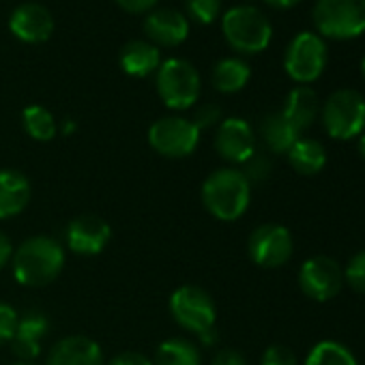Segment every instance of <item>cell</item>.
<instances>
[{
	"instance_id": "obj_1",
	"label": "cell",
	"mask_w": 365,
	"mask_h": 365,
	"mask_svg": "<svg viewBox=\"0 0 365 365\" xmlns=\"http://www.w3.org/2000/svg\"><path fill=\"white\" fill-rule=\"evenodd\" d=\"M65 247L46 235L29 237L14 252L11 269L14 277L20 286L26 288H43L58 279L65 269Z\"/></svg>"
},
{
	"instance_id": "obj_2",
	"label": "cell",
	"mask_w": 365,
	"mask_h": 365,
	"mask_svg": "<svg viewBox=\"0 0 365 365\" xmlns=\"http://www.w3.org/2000/svg\"><path fill=\"white\" fill-rule=\"evenodd\" d=\"M200 198L205 209L220 222H237L252 200V185L237 168H220L202 182Z\"/></svg>"
},
{
	"instance_id": "obj_3",
	"label": "cell",
	"mask_w": 365,
	"mask_h": 365,
	"mask_svg": "<svg viewBox=\"0 0 365 365\" xmlns=\"http://www.w3.org/2000/svg\"><path fill=\"white\" fill-rule=\"evenodd\" d=\"M168 307H170L174 322L180 329L194 333L205 344H213L217 339V333H215L217 307H215L213 297L205 288L192 286V284L176 288L170 294Z\"/></svg>"
},
{
	"instance_id": "obj_4",
	"label": "cell",
	"mask_w": 365,
	"mask_h": 365,
	"mask_svg": "<svg viewBox=\"0 0 365 365\" xmlns=\"http://www.w3.org/2000/svg\"><path fill=\"white\" fill-rule=\"evenodd\" d=\"M222 31L226 41L241 54H258L271 43L273 31L269 18L256 7H232L224 14Z\"/></svg>"
},
{
	"instance_id": "obj_5",
	"label": "cell",
	"mask_w": 365,
	"mask_h": 365,
	"mask_svg": "<svg viewBox=\"0 0 365 365\" xmlns=\"http://www.w3.org/2000/svg\"><path fill=\"white\" fill-rule=\"evenodd\" d=\"M314 26L327 39H354L365 33V0H318Z\"/></svg>"
},
{
	"instance_id": "obj_6",
	"label": "cell",
	"mask_w": 365,
	"mask_h": 365,
	"mask_svg": "<svg viewBox=\"0 0 365 365\" xmlns=\"http://www.w3.org/2000/svg\"><path fill=\"white\" fill-rule=\"evenodd\" d=\"M198 69L180 58H170L157 69V93L170 110H190L200 97Z\"/></svg>"
},
{
	"instance_id": "obj_7",
	"label": "cell",
	"mask_w": 365,
	"mask_h": 365,
	"mask_svg": "<svg viewBox=\"0 0 365 365\" xmlns=\"http://www.w3.org/2000/svg\"><path fill=\"white\" fill-rule=\"evenodd\" d=\"M324 131L335 140H352L365 129V99L352 88H339L322 106Z\"/></svg>"
},
{
	"instance_id": "obj_8",
	"label": "cell",
	"mask_w": 365,
	"mask_h": 365,
	"mask_svg": "<svg viewBox=\"0 0 365 365\" xmlns=\"http://www.w3.org/2000/svg\"><path fill=\"white\" fill-rule=\"evenodd\" d=\"M202 131L182 116H163L148 127L150 148L165 159H185L200 144Z\"/></svg>"
},
{
	"instance_id": "obj_9",
	"label": "cell",
	"mask_w": 365,
	"mask_h": 365,
	"mask_svg": "<svg viewBox=\"0 0 365 365\" xmlns=\"http://www.w3.org/2000/svg\"><path fill=\"white\" fill-rule=\"evenodd\" d=\"M284 67L286 73L301 86H307L318 80L327 67V46L322 37L316 33L297 35L286 50Z\"/></svg>"
},
{
	"instance_id": "obj_10",
	"label": "cell",
	"mask_w": 365,
	"mask_h": 365,
	"mask_svg": "<svg viewBox=\"0 0 365 365\" xmlns=\"http://www.w3.org/2000/svg\"><path fill=\"white\" fill-rule=\"evenodd\" d=\"M294 252L292 235L279 224H262L247 239V254L262 269L284 267Z\"/></svg>"
},
{
	"instance_id": "obj_11",
	"label": "cell",
	"mask_w": 365,
	"mask_h": 365,
	"mask_svg": "<svg viewBox=\"0 0 365 365\" xmlns=\"http://www.w3.org/2000/svg\"><path fill=\"white\" fill-rule=\"evenodd\" d=\"M299 286L303 294L322 303L339 294L344 286V271L329 256H312L299 271Z\"/></svg>"
},
{
	"instance_id": "obj_12",
	"label": "cell",
	"mask_w": 365,
	"mask_h": 365,
	"mask_svg": "<svg viewBox=\"0 0 365 365\" xmlns=\"http://www.w3.org/2000/svg\"><path fill=\"white\" fill-rule=\"evenodd\" d=\"M215 150L228 163L243 165L256 153V133L243 118H226L215 131Z\"/></svg>"
},
{
	"instance_id": "obj_13",
	"label": "cell",
	"mask_w": 365,
	"mask_h": 365,
	"mask_svg": "<svg viewBox=\"0 0 365 365\" xmlns=\"http://www.w3.org/2000/svg\"><path fill=\"white\" fill-rule=\"evenodd\" d=\"M112 239V228L99 215H80L69 222L65 230L67 247L78 256L101 254Z\"/></svg>"
},
{
	"instance_id": "obj_14",
	"label": "cell",
	"mask_w": 365,
	"mask_h": 365,
	"mask_svg": "<svg viewBox=\"0 0 365 365\" xmlns=\"http://www.w3.org/2000/svg\"><path fill=\"white\" fill-rule=\"evenodd\" d=\"M48 333H50V320L43 312L37 309L24 312L22 316H18V324L9 341L11 352L20 361H35L41 354Z\"/></svg>"
},
{
	"instance_id": "obj_15",
	"label": "cell",
	"mask_w": 365,
	"mask_h": 365,
	"mask_svg": "<svg viewBox=\"0 0 365 365\" xmlns=\"http://www.w3.org/2000/svg\"><path fill=\"white\" fill-rule=\"evenodd\" d=\"M11 33L26 43H43L54 33V18L48 7L39 3H24L14 9L9 18Z\"/></svg>"
},
{
	"instance_id": "obj_16",
	"label": "cell",
	"mask_w": 365,
	"mask_h": 365,
	"mask_svg": "<svg viewBox=\"0 0 365 365\" xmlns=\"http://www.w3.org/2000/svg\"><path fill=\"white\" fill-rule=\"evenodd\" d=\"M46 365H106L101 346L86 335H67L58 339Z\"/></svg>"
},
{
	"instance_id": "obj_17",
	"label": "cell",
	"mask_w": 365,
	"mask_h": 365,
	"mask_svg": "<svg viewBox=\"0 0 365 365\" xmlns=\"http://www.w3.org/2000/svg\"><path fill=\"white\" fill-rule=\"evenodd\" d=\"M144 33L148 35V39L153 41V46H178L187 39L190 35V22L187 18L172 11V9H157L150 11L144 20Z\"/></svg>"
},
{
	"instance_id": "obj_18",
	"label": "cell",
	"mask_w": 365,
	"mask_h": 365,
	"mask_svg": "<svg viewBox=\"0 0 365 365\" xmlns=\"http://www.w3.org/2000/svg\"><path fill=\"white\" fill-rule=\"evenodd\" d=\"M31 180L18 170H0V222L20 215L31 202Z\"/></svg>"
},
{
	"instance_id": "obj_19",
	"label": "cell",
	"mask_w": 365,
	"mask_h": 365,
	"mask_svg": "<svg viewBox=\"0 0 365 365\" xmlns=\"http://www.w3.org/2000/svg\"><path fill=\"white\" fill-rule=\"evenodd\" d=\"M318 110H320V103H318V95L314 88L309 86H297L290 91L288 99H286V106L282 110V114L292 123V127L301 133L303 129L312 127V123L316 120L318 116Z\"/></svg>"
},
{
	"instance_id": "obj_20",
	"label": "cell",
	"mask_w": 365,
	"mask_h": 365,
	"mask_svg": "<svg viewBox=\"0 0 365 365\" xmlns=\"http://www.w3.org/2000/svg\"><path fill=\"white\" fill-rule=\"evenodd\" d=\"M161 65L159 50L148 41H129L120 52V67L127 76L146 78Z\"/></svg>"
},
{
	"instance_id": "obj_21",
	"label": "cell",
	"mask_w": 365,
	"mask_h": 365,
	"mask_svg": "<svg viewBox=\"0 0 365 365\" xmlns=\"http://www.w3.org/2000/svg\"><path fill=\"white\" fill-rule=\"evenodd\" d=\"M260 135H262L264 146L275 155L288 153L292 144L301 138V133L292 127V123L282 112H271L262 118Z\"/></svg>"
},
{
	"instance_id": "obj_22",
	"label": "cell",
	"mask_w": 365,
	"mask_h": 365,
	"mask_svg": "<svg viewBox=\"0 0 365 365\" xmlns=\"http://www.w3.org/2000/svg\"><path fill=\"white\" fill-rule=\"evenodd\" d=\"M155 365H202L200 348L187 337H168L157 346Z\"/></svg>"
},
{
	"instance_id": "obj_23",
	"label": "cell",
	"mask_w": 365,
	"mask_h": 365,
	"mask_svg": "<svg viewBox=\"0 0 365 365\" xmlns=\"http://www.w3.org/2000/svg\"><path fill=\"white\" fill-rule=\"evenodd\" d=\"M286 155H288L290 165L303 176L318 174L327 163L324 146L316 140H309V138H299Z\"/></svg>"
},
{
	"instance_id": "obj_24",
	"label": "cell",
	"mask_w": 365,
	"mask_h": 365,
	"mask_svg": "<svg viewBox=\"0 0 365 365\" xmlns=\"http://www.w3.org/2000/svg\"><path fill=\"white\" fill-rule=\"evenodd\" d=\"M252 69L241 58H224L213 69V86L220 93H239L250 82Z\"/></svg>"
},
{
	"instance_id": "obj_25",
	"label": "cell",
	"mask_w": 365,
	"mask_h": 365,
	"mask_svg": "<svg viewBox=\"0 0 365 365\" xmlns=\"http://www.w3.org/2000/svg\"><path fill=\"white\" fill-rule=\"evenodd\" d=\"M24 131L37 142H50L58 133V123L54 114L43 106H29L22 112Z\"/></svg>"
},
{
	"instance_id": "obj_26",
	"label": "cell",
	"mask_w": 365,
	"mask_h": 365,
	"mask_svg": "<svg viewBox=\"0 0 365 365\" xmlns=\"http://www.w3.org/2000/svg\"><path fill=\"white\" fill-rule=\"evenodd\" d=\"M305 365H356V359L344 344L324 339L309 350Z\"/></svg>"
},
{
	"instance_id": "obj_27",
	"label": "cell",
	"mask_w": 365,
	"mask_h": 365,
	"mask_svg": "<svg viewBox=\"0 0 365 365\" xmlns=\"http://www.w3.org/2000/svg\"><path fill=\"white\" fill-rule=\"evenodd\" d=\"M271 170H273V163L267 155L262 153H254L245 163H243V176L247 178L250 185H258V182H264L269 176H271Z\"/></svg>"
},
{
	"instance_id": "obj_28",
	"label": "cell",
	"mask_w": 365,
	"mask_h": 365,
	"mask_svg": "<svg viewBox=\"0 0 365 365\" xmlns=\"http://www.w3.org/2000/svg\"><path fill=\"white\" fill-rule=\"evenodd\" d=\"M190 16L198 24H211L222 11V0H185Z\"/></svg>"
},
{
	"instance_id": "obj_29",
	"label": "cell",
	"mask_w": 365,
	"mask_h": 365,
	"mask_svg": "<svg viewBox=\"0 0 365 365\" xmlns=\"http://www.w3.org/2000/svg\"><path fill=\"white\" fill-rule=\"evenodd\" d=\"M344 282L359 294H365V252H359L350 258L344 269Z\"/></svg>"
},
{
	"instance_id": "obj_30",
	"label": "cell",
	"mask_w": 365,
	"mask_h": 365,
	"mask_svg": "<svg viewBox=\"0 0 365 365\" xmlns=\"http://www.w3.org/2000/svg\"><path fill=\"white\" fill-rule=\"evenodd\" d=\"M18 312L14 305L0 301V346H5L11 341L14 337V331H16V324H18Z\"/></svg>"
},
{
	"instance_id": "obj_31",
	"label": "cell",
	"mask_w": 365,
	"mask_h": 365,
	"mask_svg": "<svg viewBox=\"0 0 365 365\" xmlns=\"http://www.w3.org/2000/svg\"><path fill=\"white\" fill-rule=\"evenodd\" d=\"M260 365H299V361H297L294 352L288 346L273 344V346H269L264 350Z\"/></svg>"
},
{
	"instance_id": "obj_32",
	"label": "cell",
	"mask_w": 365,
	"mask_h": 365,
	"mask_svg": "<svg viewBox=\"0 0 365 365\" xmlns=\"http://www.w3.org/2000/svg\"><path fill=\"white\" fill-rule=\"evenodd\" d=\"M192 123H194L200 131L215 127L217 123H222V110H220V106H217V103H205L200 110H196Z\"/></svg>"
},
{
	"instance_id": "obj_33",
	"label": "cell",
	"mask_w": 365,
	"mask_h": 365,
	"mask_svg": "<svg viewBox=\"0 0 365 365\" xmlns=\"http://www.w3.org/2000/svg\"><path fill=\"white\" fill-rule=\"evenodd\" d=\"M106 365H155V363L140 352H120L114 359H110Z\"/></svg>"
},
{
	"instance_id": "obj_34",
	"label": "cell",
	"mask_w": 365,
	"mask_h": 365,
	"mask_svg": "<svg viewBox=\"0 0 365 365\" xmlns=\"http://www.w3.org/2000/svg\"><path fill=\"white\" fill-rule=\"evenodd\" d=\"M211 365H247V361L241 352H237L232 348H224L213 356Z\"/></svg>"
},
{
	"instance_id": "obj_35",
	"label": "cell",
	"mask_w": 365,
	"mask_h": 365,
	"mask_svg": "<svg viewBox=\"0 0 365 365\" xmlns=\"http://www.w3.org/2000/svg\"><path fill=\"white\" fill-rule=\"evenodd\" d=\"M116 3L129 14H146L157 5V0H116Z\"/></svg>"
},
{
	"instance_id": "obj_36",
	"label": "cell",
	"mask_w": 365,
	"mask_h": 365,
	"mask_svg": "<svg viewBox=\"0 0 365 365\" xmlns=\"http://www.w3.org/2000/svg\"><path fill=\"white\" fill-rule=\"evenodd\" d=\"M14 243L11 239L0 230V271H3L7 264H11V258H14Z\"/></svg>"
},
{
	"instance_id": "obj_37",
	"label": "cell",
	"mask_w": 365,
	"mask_h": 365,
	"mask_svg": "<svg viewBox=\"0 0 365 365\" xmlns=\"http://www.w3.org/2000/svg\"><path fill=\"white\" fill-rule=\"evenodd\" d=\"M267 3H269L271 7H277V9H290V7L299 5L301 0H267Z\"/></svg>"
},
{
	"instance_id": "obj_38",
	"label": "cell",
	"mask_w": 365,
	"mask_h": 365,
	"mask_svg": "<svg viewBox=\"0 0 365 365\" xmlns=\"http://www.w3.org/2000/svg\"><path fill=\"white\" fill-rule=\"evenodd\" d=\"M359 153L365 157V133L361 135V140H359Z\"/></svg>"
},
{
	"instance_id": "obj_39",
	"label": "cell",
	"mask_w": 365,
	"mask_h": 365,
	"mask_svg": "<svg viewBox=\"0 0 365 365\" xmlns=\"http://www.w3.org/2000/svg\"><path fill=\"white\" fill-rule=\"evenodd\" d=\"M73 129H76V125H73L71 120H67V123H65V133H71Z\"/></svg>"
},
{
	"instance_id": "obj_40",
	"label": "cell",
	"mask_w": 365,
	"mask_h": 365,
	"mask_svg": "<svg viewBox=\"0 0 365 365\" xmlns=\"http://www.w3.org/2000/svg\"><path fill=\"white\" fill-rule=\"evenodd\" d=\"M14 365H37V363H33V361H18V363H14Z\"/></svg>"
},
{
	"instance_id": "obj_41",
	"label": "cell",
	"mask_w": 365,
	"mask_h": 365,
	"mask_svg": "<svg viewBox=\"0 0 365 365\" xmlns=\"http://www.w3.org/2000/svg\"><path fill=\"white\" fill-rule=\"evenodd\" d=\"M361 73H363V78H365V58H363V63H361Z\"/></svg>"
}]
</instances>
